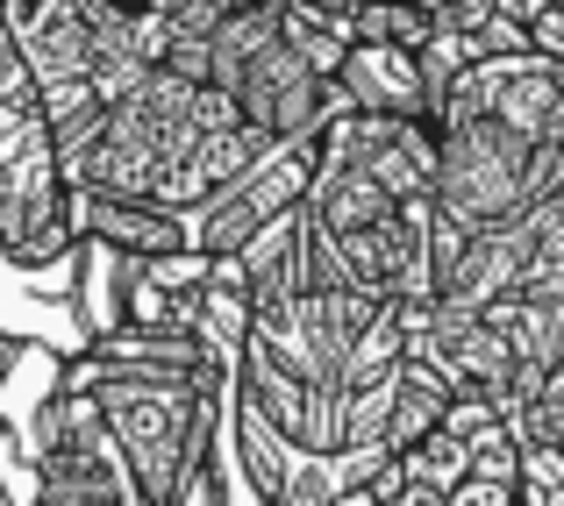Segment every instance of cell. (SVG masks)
Segmentation results:
<instances>
[{
	"instance_id": "cell-1",
	"label": "cell",
	"mask_w": 564,
	"mask_h": 506,
	"mask_svg": "<svg viewBox=\"0 0 564 506\" xmlns=\"http://www.w3.org/2000/svg\"><path fill=\"white\" fill-rule=\"evenodd\" d=\"M72 393L94 399L100 428H108L115 457L129 471L137 506H193L200 471L215 457V428L229 407V371H143V364H115V356H72L65 378Z\"/></svg>"
},
{
	"instance_id": "cell-2",
	"label": "cell",
	"mask_w": 564,
	"mask_h": 506,
	"mask_svg": "<svg viewBox=\"0 0 564 506\" xmlns=\"http://www.w3.org/2000/svg\"><path fill=\"white\" fill-rule=\"evenodd\" d=\"M429 129H436V193H429V207L465 221V229L522 221L543 193L564 186V157L500 129L494 114H436Z\"/></svg>"
},
{
	"instance_id": "cell-3",
	"label": "cell",
	"mask_w": 564,
	"mask_h": 506,
	"mask_svg": "<svg viewBox=\"0 0 564 506\" xmlns=\"http://www.w3.org/2000/svg\"><path fill=\"white\" fill-rule=\"evenodd\" d=\"M29 506H137L94 399L57 385L29 414Z\"/></svg>"
},
{
	"instance_id": "cell-4",
	"label": "cell",
	"mask_w": 564,
	"mask_h": 506,
	"mask_svg": "<svg viewBox=\"0 0 564 506\" xmlns=\"http://www.w3.org/2000/svg\"><path fill=\"white\" fill-rule=\"evenodd\" d=\"M315 178V136L307 143H264L229 186H215L200 207H186V250L193 257H236L250 235H264L279 215H293Z\"/></svg>"
},
{
	"instance_id": "cell-5",
	"label": "cell",
	"mask_w": 564,
	"mask_h": 506,
	"mask_svg": "<svg viewBox=\"0 0 564 506\" xmlns=\"http://www.w3.org/2000/svg\"><path fill=\"white\" fill-rule=\"evenodd\" d=\"M72 250H79V235H72V186L57 172L51 143H43L36 114H29L8 172H0V257L14 272H43V264H65Z\"/></svg>"
},
{
	"instance_id": "cell-6",
	"label": "cell",
	"mask_w": 564,
	"mask_h": 506,
	"mask_svg": "<svg viewBox=\"0 0 564 506\" xmlns=\"http://www.w3.org/2000/svg\"><path fill=\"white\" fill-rule=\"evenodd\" d=\"M229 100H236V122H243L250 136H264V143H307V136H322V122L336 114L329 79L286 43V29L236 72Z\"/></svg>"
},
{
	"instance_id": "cell-7",
	"label": "cell",
	"mask_w": 564,
	"mask_h": 506,
	"mask_svg": "<svg viewBox=\"0 0 564 506\" xmlns=\"http://www.w3.org/2000/svg\"><path fill=\"white\" fill-rule=\"evenodd\" d=\"M315 143L329 157H350L365 178H379L393 200L436 193V129L422 114H329Z\"/></svg>"
},
{
	"instance_id": "cell-8",
	"label": "cell",
	"mask_w": 564,
	"mask_h": 506,
	"mask_svg": "<svg viewBox=\"0 0 564 506\" xmlns=\"http://www.w3.org/2000/svg\"><path fill=\"white\" fill-rule=\"evenodd\" d=\"M0 22L14 36V57H22L29 86H72L94 79V29L72 0H0Z\"/></svg>"
},
{
	"instance_id": "cell-9",
	"label": "cell",
	"mask_w": 564,
	"mask_h": 506,
	"mask_svg": "<svg viewBox=\"0 0 564 506\" xmlns=\"http://www.w3.org/2000/svg\"><path fill=\"white\" fill-rule=\"evenodd\" d=\"M72 235L137 264L186 257V215L158 200H122V193H72Z\"/></svg>"
},
{
	"instance_id": "cell-10",
	"label": "cell",
	"mask_w": 564,
	"mask_h": 506,
	"mask_svg": "<svg viewBox=\"0 0 564 506\" xmlns=\"http://www.w3.org/2000/svg\"><path fill=\"white\" fill-rule=\"evenodd\" d=\"M329 94H336V114H422L429 122L422 79H414V51L350 43L329 72Z\"/></svg>"
},
{
	"instance_id": "cell-11",
	"label": "cell",
	"mask_w": 564,
	"mask_h": 506,
	"mask_svg": "<svg viewBox=\"0 0 564 506\" xmlns=\"http://www.w3.org/2000/svg\"><path fill=\"white\" fill-rule=\"evenodd\" d=\"M386 393H393V399H386V457L414 450L422 436H436V428H443V407H451V385H443V371L400 356Z\"/></svg>"
},
{
	"instance_id": "cell-12",
	"label": "cell",
	"mask_w": 564,
	"mask_h": 506,
	"mask_svg": "<svg viewBox=\"0 0 564 506\" xmlns=\"http://www.w3.org/2000/svg\"><path fill=\"white\" fill-rule=\"evenodd\" d=\"M344 36L379 43V51H422L429 14H422V0H358V8L344 14Z\"/></svg>"
},
{
	"instance_id": "cell-13",
	"label": "cell",
	"mask_w": 564,
	"mask_h": 506,
	"mask_svg": "<svg viewBox=\"0 0 564 506\" xmlns=\"http://www.w3.org/2000/svg\"><path fill=\"white\" fill-rule=\"evenodd\" d=\"M393 471H400V485H422V493L443 499V493H457V485L471 479V450H465L457 436H443V428H436V436H422L414 450H400Z\"/></svg>"
},
{
	"instance_id": "cell-14",
	"label": "cell",
	"mask_w": 564,
	"mask_h": 506,
	"mask_svg": "<svg viewBox=\"0 0 564 506\" xmlns=\"http://www.w3.org/2000/svg\"><path fill=\"white\" fill-rule=\"evenodd\" d=\"M465 450H471V479H500V485L522 479V442H514L508 421H486L479 436L465 442Z\"/></svg>"
},
{
	"instance_id": "cell-15",
	"label": "cell",
	"mask_w": 564,
	"mask_h": 506,
	"mask_svg": "<svg viewBox=\"0 0 564 506\" xmlns=\"http://www.w3.org/2000/svg\"><path fill=\"white\" fill-rule=\"evenodd\" d=\"M243 0H151V14L172 29V36H215Z\"/></svg>"
},
{
	"instance_id": "cell-16",
	"label": "cell",
	"mask_w": 564,
	"mask_h": 506,
	"mask_svg": "<svg viewBox=\"0 0 564 506\" xmlns=\"http://www.w3.org/2000/svg\"><path fill=\"white\" fill-rule=\"evenodd\" d=\"M422 14H429V36H486L500 22L494 0H422Z\"/></svg>"
},
{
	"instance_id": "cell-17",
	"label": "cell",
	"mask_w": 564,
	"mask_h": 506,
	"mask_svg": "<svg viewBox=\"0 0 564 506\" xmlns=\"http://www.w3.org/2000/svg\"><path fill=\"white\" fill-rule=\"evenodd\" d=\"M443 506H522V493L500 479H465L457 493H443Z\"/></svg>"
},
{
	"instance_id": "cell-18",
	"label": "cell",
	"mask_w": 564,
	"mask_h": 506,
	"mask_svg": "<svg viewBox=\"0 0 564 506\" xmlns=\"http://www.w3.org/2000/svg\"><path fill=\"white\" fill-rule=\"evenodd\" d=\"M122 8H151V0H122Z\"/></svg>"
}]
</instances>
